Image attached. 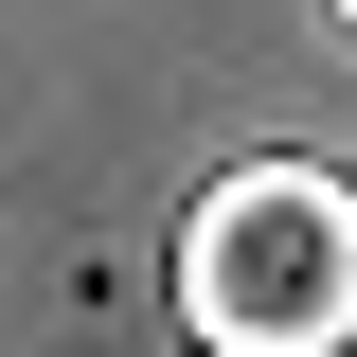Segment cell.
Returning a JSON list of instances; mask_svg holds the SVG:
<instances>
[{"label": "cell", "mask_w": 357, "mask_h": 357, "mask_svg": "<svg viewBox=\"0 0 357 357\" xmlns=\"http://www.w3.org/2000/svg\"><path fill=\"white\" fill-rule=\"evenodd\" d=\"M178 321L215 357H340L357 340V178L232 161L178 232Z\"/></svg>", "instance_id": "1"}, {"label": "cell", "mask_w": 357, "mask_h": 357, "mask_svg": "<svg viewBox=\"0 0 357 357\" xmlns=\"http://www.w3.org/2000/svg\"><path fill=\"white\" fill-rule=\"evenodd\" d=\"M321 18H340V36H357V0H321Z\"/></svg>", "instance_id": "2"}]
</instances>
